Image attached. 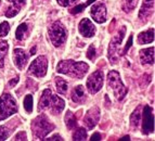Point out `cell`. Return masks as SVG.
<instances>
[{
	"label": "cell",
	"instance_id": "2e32d148",
	"mask_svg": "<svg viewBox=\"0 0 155 141\" xmlns=\"http://www.w3.org/2000/svg\"><path fill=\"white\" fill-rule=\"evenodd\" d=\"M140 60L142 64H153L154 63V48L151 47L149 49H143L139 53Z\"/></svg>",
	"mask_w": 155,
	"mask_h": 141
},
{
	"label": "cell",
	"instance_id": "7402d4cb",
	"mask_svg": "<svg viewBox=\"0 0 155 141\" xmlns=\"http://www.w3.org/2000/svg\"><path fill=\"white\" fill-rule=\"evenodd\" d=\"M9 50V45L5 40H0V69L3 67L5 56L7 55V52Z\"/></svg>",
	"mask_w": 155,
	"mask_h": 141
},
{
	"label": "cell",
	"instance_id": "277c9868",
	"mask_svg": "<svg viewBox=\"0 0 155 141\" xmlns=\"http://www.w3.org/2000/svg\"><path fill=\"white\" fill-rule=\"evenodd\" d=\"M18 110L14 98L10 93H3L0 97V121L8 118Z\"/></svg>",
	"mask_w": 155,
	"mask_h": 141
},
{
	"label": "cell",
	"instance_id": "f35d334b",
	"mask_svg": "<svg viewBox=\"0 0 155 141\" xmlns=\"http://www.w3.org/2000/svg\"><path fill=\"white\" fill-rule=\"evenodd\" d=\"M122 141H126V140H130V138H129V136H125V137H123L122 139H120Z\"/></svg>",
	"mask_w": 155,
	"mask_h": 141
},
{
	"label": "cell",
	"instance_id": "8fae6325",
	"mask_svg": "<svg viewBox=\"0 0 155 141\" xmlns=\"http://www.w3.org/2000/svg\"><path fill=\"white\" fill-rule=\"evenodd\" d=\"M99 118H100V110L98 106H93L87 112L85 118H84V123L88 129H92L98 124Z\"/></svg>",
	"mask_w": 155,
	"mask_h": 141
},
{
	"label": "cell",
	"instance_id": "836d02e7",
	"mask_svg": "<svg viewBox=\"0 0 155 141\" xmlns=\"http://www.w3.org/2000/svg\"><path fill=\"white\" fill-rule=\"evenodd\" d=\"M131 45H132V36L130 35V37H129V39H128V41H127V45H126V47L124 48V50L122 51V55L123 54H125L127 51H128V49L131 47Z\"/></svg>",
	"mask_w": 155,
	"mask_h": 141
},
{
	"label": "cell",
	"instance_id": "ba28073f",
	"mask_svg": "<svg viewBox=\"0 0 155 141\" xmlns=\"http://www.w3.org/2000/svg\"><path fill=\"white\" fill-rule=\"evenodd\" d=\"M103 80H104V75L102 73V71H96L93 72L87 79V89L91 95H94L98 91H100V89L103 86Z\"/></svg>",
	"mask_w": 155,
	"mask_h": 141
},
{
	"label": "cell",
	"instance_id": "4316f807",
	"mask_svg": "<svg viewBox=\"0 0 155 141\" xmlns=\"http://www.w3.org/2000/svg\"><path fill=\"white\" fill-rule=\"evenodd\" d=\"M12 133V129L8 127L7 125L0 126V140H5L10 136V133Z\"/></svg>",
	"mask_w": 155,
	"mask_h": 141
},
{
	"label": "cell",
	"instance_id": "7c38bea8",
	"mask_svg": "<svg viewBox=\"0 0 155 141\" xmlns=\"http://www.w3.org/2000/svg\"><path fill=\"white\" fill-rule=\"evenodd\" d=\"M90 14L97 23H103L106 20V9L103 3H96L90 10Z\"/></svg>",
	"mask_w": 155,
	"mask_h": 141
},
{
	"label": "cell",
	"instance_id": "ac0fdd59",
	"mask_svg": "<svg viewBox=\"0 0 155 141\" xmlns=\"http://www.w3.org/2000/svg\"><path fill=\"white\" fill-rule=\"evenodd\" d=\"M153 40H154V29L153 28H150V29L138 35V42L140 45L150 44Z\"/></svg>",
	"mask_w": 155,
	"mask_h": 141
},
{
	"label": "cell",
	"instance_id": "4dcf8cb0",
	"mask_svg": "<svg viewBox=\"0 0 155 141\" xmlns=\"http://www.w3.org/2000/svg\"><path fill=\"white\" fill-rule=\"evenodd\" d=\"M18 12V9L16 8H9L8 10L5 11V16L7 18H13L14 15H16Z\"/></svg>",
	"mask_w": 155,
	"mask_h": 141
},
{
	"label": "cell",
	"instance_id": "83f0119b",
	"mask_svg": "<svg viewBox=\"0 0 155 141\" xmlns=\"http://www.w3.org/2000/svg\"><path fill=\"white\" fill-rule=\"evenodd\" d=\"M24 108L27 113L33 112V97L31 95H27L24 99Z\"/></svg>",
	"mask_w": 155,
	"mask_h": 141
},
{
	"label": "cell",
	"instance_id": "52a82bcc",
	"mask_svg": "<svg viewBox=\"0 0 155 141\" xmlns=\"http://www.w3.org/2000/svg\"><path fill=\"white\" fill-rule=\"evenodd\" d=\"M125 33H126V27L120 28L116 36L111 40V44L109 47V59L111 63H116L117 58H118V55H120L119 47L122 45V41L125 37Z\"/></svg>",
	"mask_w": 155,
	"mask_h": 141
},
{
	"label": "cell",
	"instance_id": "8d00e7d4",
	"mask_svg": "<svg viewBox=\"0 0 155 141\" xmlns=\"http://www.w3.org/2000/svg\"><path fill=\"white\" fill-rule=\"evenodd\" d=\"M101 135L99 133H93L92 136H91V138H90V140H92V141H94V140H101Z\"/></svg>",
	"mask_w": 155,
	"mask_h": 141
},
{
	"label": "cell",
	"instance_id": "d4e9b609",
	"mask_svg": "<svg viewBox=\"0 0 155 141\" xmlns=\"http://www.w3.org/2000/svg\"><path fill=\"white\" fill-rule=\"evenodd\" d=\"M94 1H96V0H88V1H87V2H85L84 5H76V7H74L73 9H71L70 12L72 13V14H78V13L83 12L84 9L87 8V7H88L89 5L93 3Z\"/></svg>",
	"mask_w": 155,
	"mask_h": 141
},
{
	"label": "cell",
	"instance_id": "30bf717a",
	"mask_svg": "<svg viewBox=\"0 0 155 141\" xmlns=\"http://www.w3.org/2000/svg\"><path fill=\"white\" fill-rule=\"evenodd\" d=\"M141 114L143 115L142 131L144 135H150L154 130V117H153L152 108L149 105H145Z\"/></svg>",
	"mask_w": 155,
	"mask_h": 141
},
{
	"label": "cell",
	"instance_id": "484cf974",
	"mask_svg": "<svg viewBox=\"0 0 155 141\" xmlns=\"http://www.w3.org/2000/svg\"><path fill=\"white\" fill-rule=\"evenodd\" d=\"M138 0H125L124 5H123V10L125 12H130L137 7Z\"/></svg>",
	"mask_w": 155,
	"mask_h": 141
},
{
	"label": "cell",
	"instance_id": "d6986e66",
	"mask_svg": "<svg viewBox=\"0 0 155 141\" xmlns=\"http://www.w3.org/2000/svg\"><path fill=\"white\" fill-rule=\"evenodd\" d=\"M65 124H66L67 129H74L77 126V116L71 111H67L65 114Z\"/></svg>",
	"mask_w": 155,
	"mask_h": 141
},
{
	"label": "cell",
	"instance_id": "f546056e",
	"mask_svg": "<svg viewBox=\"0 0 155 141\" xmlns=\"http://www.w3.org/2000/svg\"><path fill=\"white\" fill-rule=\"evenodd\" d=\"M96 55H97L96 48H94L93 45H91V46L89 47L88 51H87V58H88L89 60H94L96 59Z\"/></svg>",
	"mask_w": 155,
	"mask_h": 141
},
{
	"label": "cell",
	"instance_id": "1f68e13d",
	"mask_svg": "<svg viewBox=\"0 0 155 141\" xmlns=\"http://www.w3.org/2000/svg\"><path fill=\"white\" fill-rule=\"evenodd\" d=\"M57 1L60 5H62V7H67V5L75 3L77 0H57Z\"/></svg>",
	"mask_w": 155,
	"mask_h": 141
},
{
	"label": "cell",
	"instance_id": "9c48e42d",
	"mask_svg": "<svg viewBox=\"0 0 155 141\" xmlns=\"http://www.w3.org/2000/svg\"><path fill=\"white\" fill-rule=\"evenodd\" d=\"M47 67H48L47 58L44 55H40L31 62V66L28 69V74L34 75L36 77H44L47 73Z\"/></svg>",
	"mask_w": 155,
	"mask_h": 141
},
{
	"label": "cell",
	"instance_id": "7a4b0ae2",
	"mask_svg": "<svg viewBox=\"0 0 155 141\" xmlns=\"http://www.w3.org/2000/svg\"><path fill=\"white\" fill-rule=\"evenodd\" d=\"M89 66L85 62H75L73 60H64L59 62L57 71L62 74L68 76L75 77V78H83L88 72Z\"/></svg>",
	"mask_w": 155,
	"mask_h": 141
},
{
	"label": "cell",
	"instance_id": "5bb4252c",
	"mask_svg": "<svg viewBox=\"0 0 155 141\" xmlns=\"http://www.w3.org/2000/svg\"><path fill=\"white\" fill-rule=\"evenodd\" d=\"M153 9H154V0H143L142 7L139 12L140 20L147 22L153 14Z\"/></svg>",
	"mask_w": 155,
	"mask_h": 141
},
{
	"label": "cell",
	"instance_id": "ffe728a7",
	"mask_svg": "<svg viewBox=\"0 0 155 141\" xmlns=\"http://www.w3.org/2000/svg\"><path fill=\"white\" fill-rule=\"evenodd\" d=\"M140 119H141V108L138 106L136 110L134 111V113L130 116V125L134 129H137V127L139 126Z\"/></svg>",
	"mask_w": 155,
	"mask_h": 141
},
{
	"label": "cell",
	"instance_id": "9a60e30c",
	"mask_svg": "<svg viewBox=\"0 0 155 141\" xmlns=\"http://www.w3.org/2000/svg\"><path fill=\"white\" fill-rule=\"evenodd\" d=\"M28 56L26 55L25 52L22 49H14L13 51V60H14V64L18 66V69H23L27 63Z\"/></svg>",
	"mask_w": 155,
	"mask_h": 141
},
{
	"label": "cell",
	"instance_id": "e0dca14e",
	"mask_svg": "<svg viewBox=\"0 0 155 141\" xmlns=\"http://www.w3.org/2000/svg\"><path fill=\"white\" fill-rule=\"evenodd\" d=\"M72 100L75 103H83L86 100V93L83 86H76L72 91Z\"/></svg>",
	"mask_w": 155,
	"mask_h": 141
},
{
	"label": "cell",
	"instance_id": "44dd1931",
	"mask_svg": "<svg viewBox=\"0 0 155 141\" xmlns=\"http://www.w3.org/2000/svg\"><path fill=\"white\" fill-rule=\"evenodd\" d=\"M55 85H57V90L58 92L61 95H66L67 90H68V85L61 77H55Z\"/></svg>",
	"mask_w": 155,
	"mask_h": 141
},
{
	"label": "cell",
	"instance_id": "e575fe53",
	"mask_svg": "<svg viewBox=\"0 0 155 141\" xmlns=\"http://www.w3.org/2000/svg\"><path fill=\"white\" fill-rule=\"evenodd\" d=\"M27 139V136H26L25 131H22V133H18V135L15 136L14 140H26Z\"/></svg>",
	"mask_w": 155,
	"mask_h": 141
},
{
	"label": "cell",
	"instance_id": "f1b7e54d",
	"mask_svg": "<svg viewBox=\"0 0 155 141\" xmlns=\"http://www.w3.org/2000/svg\"><path fill=\"white\" fill-rule=\"evenodd\" d=\"M9 31H10V25H9L8 22H2L0 24V37L7 36Z\"/></svg>",
	"mask_w": 155,
	"mask_h": 141
},
{
	"label": "cell",
	"instance_id": "5b68a950",
	"mask_svg": "<svg viewBox=\"0 0 155 141\" xmlns=\"http://www.w3.org/2000/svg\"><path fill=\"white\" fill-rule=\"evenodd\" d=\"M107 84H109V87L112 89V91L114 92V96L119 101L123 100L127 93V88L123 84L118 72L111 71L109 73V75H107Z\"/></svg>",
	"mask_w": 155,
	"mask_h": 141
},
{
	"label": "cell",
	"instance_id": "cb8c5ba5",
	"mask_svg": "<svg viewBox=\"0 0 155 141\" xmlns=\"http://www.w3.org/2000/svg\"><path fill=\"white\" fill-rule=\"evenodd\" d=\"M73 140H87V130L83 127H79L73 133Z\"/></svg>",
	"mask_w": 155,
	"mask_h": 141
},
{
	"label": "cell",
	"instance_id": "6da1fadb",
	"mask_svg": "<svg viewBox=\"0 0 155 141\" xmlns=\"http://www.w3.org/2000/svg\"><path fill=\"white\" fill-rule=\"evenodd\" d=\"M64 100L61 99L58 96L53 95L52 91L50 89H46L42 92L41 98L39 100V104H38V111L41 112L45 110H49L52 114H59L61 113V111L64 109Z\"/></svg>",
	"mask_w": 155,
	"mask_h": 141
},
{
	"label": "cell",
	"instance_id": "d6a6232c",
	"mask_svg": "<svg viewBox=\"0 0 155 141\" xmlns=\"http://www.w3.org/2000/svg\"><path fill=\"white\" fill-rule=\"evenodd\" d=\"M9 1H11V2L14 5V7H15L16 9H18L20 7H22V5H25L26 0H9Z\"/></svg>",
	"mask_w": 155,
	"mask_h": 141
},
{
	"label": "cell",
	"instance_id": "ab89813d",
	"mask_svg": "<svg viewBox=\"0 0 155 141\" xmlns=\"http://www.w3.org/2000/svg\"><path fill=\"white\" fill-rule=\"evenodd\" d=\"M35 51H36V48H33L31 49V54H34L35 53Z\"/></svg>",
	"mask_w": 155,
	"mask_h": 141
},
{
	"label": "cell",
	"instance_id": "d590c367",
	"mask_svg": "<svg viewBox=\"0 0 155 141\" xmlns=\"http://www.w3.org/2000/svg\"><path fill=\"white\" fill-rule=\"evenodd\" d=\"M18 80H20L18 76L15 77V78H13L12 80H10V82H9V86H10V87H14V86H15V85L18 82Z\"/></svg>",
	"mask_w": 155,
	"mask_h": 141
},
{
	"label": "cell",
	"instance_id": "3957f363",
	"mask_svg": "<svg viewBox=\"0 0 155 141\" xmlns=\"http://www.w3.org/2000/svg\"><path fill=\"white\" fill-rule=\"evenodd\" d=\"M31 129H33V135L35 138L42 139L51 133V130L54 129V125L50 123L46 115H39L36 119H34L31 124Z\"/></svg>",
	"mask_w": 155,
	"mask_h": 141
},
{
	"label": "cell",
	"instance_id": "8992f818",
	"mask_svg": "<svg viewBox=\"0 0 155 141\" xmlns=\"http://www.w3.org/2000/svg\"><path fill=\"white\" fill-rule=\"evenodd\" d=\"M49 38L51 40V42L53 44V46L60 47L62 46L65 42L67 38V32L65 29V27L63 26V24L57 21L54 23H52L49 27Z\"/></svg>",
	"mask_w": 155,
	"mask_h": 141
},
{
	"label": "cell",
	"instance_id": "74e56055",
	"mask_svg": "<svg viewBox=\"0 0 155 141\" xmlns=\"http://www.w3.org/2000/svg\"><path fill=\"white\" fill-rule=\"evenodd\" d=\"M45 140H50V141H55V140H63L62 139V137L61 136H59V135H54V136H52V137H50V138H48V139H45Z\"/></svg>",
	"mask_w": 155,
	"mask_h": 141
},
{
	"label": "cell",
	"instance_id": "60d3db41",
	"mask_svg": "<svg viewBox=\"0 0 155 141\" xmlns=\"http://www.w3.org/2000/svg\"><path fill=\"white\" fill-rule=\"evenodd\" d=\"M0 3H1V2H0Z\"/></svg>",
	"mask_w": 155,
	"mask_h": 141
},
{
	"label": "cell",
	"instance_id": "603a6c76",
	"mask_svg": "<svg viewBox=\"0 0 155 141\" xmlns=\"http://www.w3.org/2000/svg\"><path fill=\"white\" fill-rule=\"evenodd\" d=\"M27 31H28V26L27 24H21L16 29L15 36L18 40H23L25 39V37L27 36Z\"/></svg>",
	"mask_w": 155,
	"mask_h": 141
},
{
	"label": "cell",
	"instance_id": "4fadbf2b",
	"mask_svg": "<svg viewBox=\"0 0 155 141\" xmlns=\"http://www.w3.org/2000/svg\"><path fill=\"white\" fill-rule=\"evenodd\" d=\"M78 29H79L80 35H83L84 37H87V38L92 37L96 33V27L88 18H83L80 21L79 25H78Z\"/></svg>",
	"mask_w": 155,
	"mask_h": 141
}]
</instances>
